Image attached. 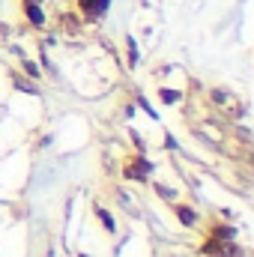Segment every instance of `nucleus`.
I'll return each instance as SVG.
<instances>
[{
    "instance_id": "f257e3e1",
    "label": "nucleus",
    "mask_w": 254,
    "mask_h": 257,
    "mask_svg": "<svg viewBox=\"0 0 254 257\" xmlns=\"http://www.w3.org/2000/svg\"><path fill=\"white\" fill-rule=\"evenodd\" d=\"M108 3H111V0H78L84 18H99V15L108 9Z\"/></svg>"
},
{
    "instance_id": "20e7f679",
    "label": "nucleus",
    "mask_w": 254,
    "mask_h": 257,
    "mask_svg": "<svg viewBox=\"0 0 254 257\" xmlns=\"http://www.w3.org/2000/svg\"><path fill=\"white\" fill-rule=\"evenodd\" d=\"M177 215H180V221H183V224H194V221H197V215H194V209H189V206H177Z\"/></svg>"
},
{
    "instance_id": "39448f33",
    "label": "nucleus",
    "mask_w": 254,
    "mask_h": 257,
    "mask_svg": "<svg viewBox=\"0 0 254 257\" xmlns=\"http://www.w3.org/2000/svg\"><path fill=\"white\" fill-rule=\"evenodd\" d=\"M233 227H215V239H233Z\"/></svg>"
},
{
    "instance_id": "f03ea898",
    "label": "nucleus",
    "mask_w": 254,
    "mask_h": 257,
    "mask_svg": "<svg viewBox=\"0 0 254 257\" xmlns=\"http://www.w3.org/2000/svg\"><path fill=\"white\" fill-rule=\"evenodd\" d=\"M24 9H27V21H30V24H36V27H42V24H45V12H42V6H39V3H27Z\"/></svg>"
},
{
    "instance_id": "0eeeda50",
    "label": "nucleus",
    "mask_w": 254,
    "mask_h": 257,
    "mask_svg": "<svg viewBox=\"0 0 254 257\" xmlns=\"http://www.w3.org/2000/svg\"><path fill=\"white\" fill-rule=\"evenodd\" d=\"M162 99H165V102H177L180 96H177V93H171V90H165V93H162Z\"/></svg>"
},
{
    "instance_id": "1a4fd4ad",
    "label": "nucleus",
    "mask_w": 254,
    "mask_h": 257,
    "mask_svg": "<svg viewBox=\"0 0 254 257\" xmlns=\"http://www.w3.org/2000/svg\"><path fill=\"white\" fill-rule=\"evenodd\" d=\"M27 3H39V0H27Z\"/></svg>"
},
{
    "instance_id": "423d86ee",
    "label": "nucleus",
    "mask_w": 254,
    "mask_h": 257,
    "mask_svg": "<svg viewBox=\"0 0 254 257\" xmlns=\"http://www.w3.org/2000/svg\"><path fill=\"white\" fill-rule=\"evenodd\" d=\"M99 218L105 221V227H108V230H114V218H111V215H108L105 209H99Z\"/></svg>"
},
{
    "instance_id": "6e6552de",
    "label": "nucleus",
    "mask_w": 254,
    "mask_h": 257,
    "mask_svg": "<svg viewBox=\"0 0 254 257\" xmlns=\"http://www.w3.org/2000/svg\"><path fill=\"white\" fill-rule=\"evenodd\" d=\"M24 69H27V75H33V78L39 75V69H36V66H33V63H24Z\"/></svg>"
},
{
    "instance_id": "7ed1b4c3",
    "label": "nucleus",
    "mask_w": 254,
    "mask_h": 257,
    "mask_svg": "<svg viewBox=\"0 0 254 257\" xmlns=\"http://www.w3.org/2000/svg\"><path fill=\"white\" fill-rule=\"evenodd\" d=\"M147 174H150V165H147L144 159H138V165L126 168V177H129V180H144Z\"/></svg>"
}]
</instances>
